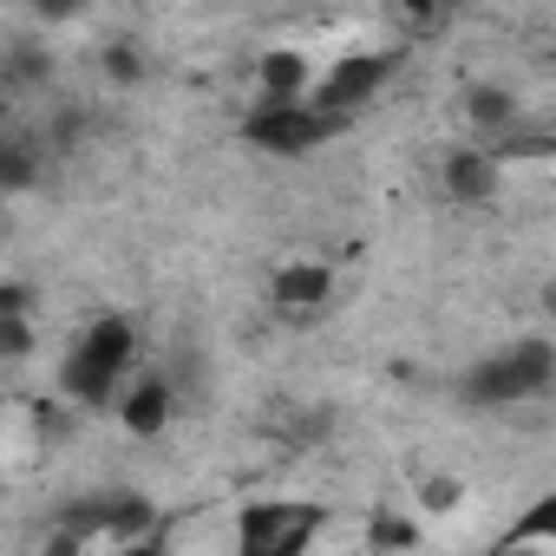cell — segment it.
<instances>
[{
    "label": "cell",
    "mask_w": 556,
    "mask_h": 556,
    "mask_svg": "<svg viewBox=\"0 0 556 556\" xmlns=\"http://www.w3.org/2000/svg\"><path fill=\"white\" fill-rule=\"evenodd\" d=\"M549 380H556V341L523 334V341L497 348L491 361H478V367L458 380V400H465V406H478V413H497V406L536 400Z\"/></svg>",
    "instance_id": "6da1fadb"
},
{
    "label": "cell",
    "mask_w": 556,
    "mask_h": 556,
    "mask_svg": "<svg viewBox=\"0 0 556 556\" xmlns=\"http://www.w3.org/2000/svg\"><path fill=\"white\" fill-rule=\"evenodd\" d=\"M341 131H348V118L341 112H321L315 99H289V105L255 99V112L242 118V138L255 151H268V157H308V151H321Z\"/></svg>",
    "instance_id": "7a4b0ae2"
},
{
    "label": "cell",
    "mask_w": 556,
    "mask_h": 556,
    "mask_svg": "<svg viewBox=\"0 0 556 556\" xmlns=\"http://www.w3.org/2000/svg\"><path fill=\"white\" fill-rule=\"evenodd\" d=\"M400 47H367V53H348V60H334V66H321V79H315V105L321 112H341V118H354L361 105H374L380 92H387V79L400 73Z\"/></svg>",
    "instance_id": "3957f363"
},
{
    "label": "cell",
    "mask_w": 556,
    "mask_h": 556,
    "mask_svg": "<svg viewBox=\"0 0 556 556\" xmlns=\"http://www.w3.org/2000/svg\"><path fill=\"white\" fill-rule=\"evenodd\" d=\"M321 530V504H242L236 549L242 556H295Z\"/></svg>",
    "instance_id": "277c9868"
},
{
    "label": "cell",
    "mask_w": 556,
    "mask_h": 556,
    "mask_svg": "<svg viewBox=\"0 0 556 556\" xmlns=\"http://www.w3.org/2000/svg\"><path fill=\"white\" fill-rule=\"evenodd\" d=\"M177 419V380L157 367V374H138L125 393H118V426L131 439H164Z\"/></svg>",
    "instance_id": "5b68a950"
},
{
    "label": "cell",
    "mask_w": 556,
    "mask_h": 556,
    "mask_svg": "<svg viewBox=\"0 0 556 556\" xmlns=\"http://www.w3.org/2000/svg\"><path fill=\"white\" fill-rule=\"evenodd\" d=\"M439 184H445L452 203H491L497 184H504V157H497L484 138H478V144H458V151H445Z\"/></svg>",
    "instance_id": "8992f818"
},
{
    "label": "cell",
    "mask_w": 556,
    "mask_h": 556,
    "mask_svg": "<svg viewBox=\"0 0 556 556\" xmlns=\"http://www.w3.org/2000/svg\"><path fill=\"white\" fill-rule=\"evenodd\" d=\"M328 295H334V268H328V262H315V255L282 262V268L268 275V302L282 308V315H295V321H302V315H315Z\"/></svg>",
    "instance_id": "52a82bcc"
},
{
    "label": "cell",
    "mask_w": 556,
    "mask_h": 556,
    "mask_svg": "<svg viewBox=\"0 0 556 556\" xmlns=\"http://www.w3.org/2000/svg\"><path fill=\"white\" fill-rule=\"evenodd\" d=\"M66 354H79V361H92V367H105V374H125V367L138 361V321L118 315V308H112V315H92Z\"/></svg>",
    "instance_id": "ba28073f"
},
{
    "label": "cell",
    "mask_w": 556,
    "mask_h": 556,
    "mask_svg": "<svg viewBox=\"0 0 556 556\" xmlns=\"http://www.w3.org/2000/svg\"><path fill=\"white\" fill-rule=\"evenodd\" d=\"M458 112H465L471 138H484V144L510 138V131H517V118H523L517 92H510V86H497V79H471V86L458 92Z\"/></svg>",
    "instance_id": "9c48e42d"
},
{
    "label": "cell",
    "mask_w": 556,
    "mask_h": 556,
    "mask_svg": "<svg viewBox=\"0 0 556 556\" xmlns=\"http://www.w3.org/2000/svg\"><path fill=\"white\" fill-rule=\"evenodd\" d=\"M315 60L302 53V47H268L262 60H255V99H268V105H289V99H308L315 92Z\"/></svg>",
    "instance_id": "30bf717a"
},
{
    "label": "cell",
    "mask_w": 556,
    "mask_h": 556,
    "mask_svg": "<svg viewBox=\"0 0 556 556\" xmlns=\"http://www.w3.org/2000/svg\"><path fill=\"white\" fill-rule=\"evenodd\" d=\"M8 86H14V92H40V86H53V53L34 47V40H21V47L8 53Z\"/></svg>",
    "instance_id": "8fae6325"
},
{
    "label": "cell",
    "mask_w": 556,
    "mask_h": 556,
    "mask_svg": "<svg viewBox=\"0 0 556 556\" xmlns=\"http://www.w3.org/2000/svg\"><path fill=\"white\" fill-rule=\"evenodd\" d=\"M99 73H105V86H118V92H131V86H144V73H151V60L131 47V40H105V53H99Z\"/></svg>",
    "instance_id": "7c38bea8"
},
{
    "label": "cell",
    "mask_w": 556,
    "mask_h": 556,
    "mask_svg": "<svg viewBox=\"0 0 556 556\" xmlns=\"http://www.w3.org/2000/svg\"><path fill=\"white\" fill-rule=\"evenodd\" d=\"M497 543H504V549H517V543H556V491H543V497H536V504L497 536Z\"/></svg>",
    "instance_id": "4fadbf2b"
},
{
    "label": "cell",
    "mask_w": 556,
    "mask_h": 556,
    "mask_svg": "<svg viewBox=\"0 0 556 556\" xmlns=\"http://www.w3.org/2000/svg\"><path fill=\"white\" fill-rule=\"evenodd\" d=\"M413 497H419V510H426V517H452V510L465 504V478H452V471H419Z\"/></svg>",
    "instance_id": "5bb4252c"
},
{
    "label": "cell",
    "mask_w": 556,
    "mask_h": 556,
    "mask_svg": "<svg viewBox=\"0 0 556 556\" xmlns=\"http://www.w3.org/2000/svg\"><path fill=\"white\" fill-rule=\"evenodd\" d=\"M34 177H40L34 138H8L0 144V190H34Z\"/></svg>",
    "instance_id": "9a60e30c"
},
{
    "label": "cell",
    "mask_w": 556,
    "mask_h": 556,
    "mask_svg": "<svg viewBox=\"0 0 556 556\" xmlns=\"http://www.w3.org/2000/svg\"><path fill=\"white\" fill-rule=\"evenodd\" d=\"M413 543H419V523H413V517L380 510V517L367 523V549H413Z\"/></svg>",
    "instance_id": "2e32d148"
},
{
    "label": "cell",
    "mask_w": 556,
    "mask_h": 556,
    "mask_svg": "<svg viewBox=\"0 0 556 556\" xmlns=\"http://www.w3.org/2000/svg\"><path fill=\"white\" fill-rule=\"evenodd\" d=\"M334 432V413L328 406H302L295 419H289V445H321Z\"/></svg>",
    "instance_id": "e0dca14e"
},
{
    "label": "cell",
    "mask_w": 556,
    "mask_h": 556,
    "mask_svg": "<svg viewBox=\"0 0 556 556\" xmlns=\"http://www.w3.org/2000/svg\"><path fill=\"white\" fill-rule=\"evenodd\" d=\"M0 354H8V361H34V321L27 315H0Z\"/></svg>",
    "instance_id": "ac0fdd59"
},
{
    "label": "cell",
    "mask_w": 556,
    "mask_h": 556,
    "mask_svg": "<svg viewBox=\"0 0 556 556\" xmlns=\"http://www.w3.org/2000/svg\"><path fill=\"white\" fill-rule=\"evenodd\" d=\"M27 14H34L40 27H73V21L86 14V0H27Z\"/></svg>",
    "instance_id": "d6986e66"
},
{
    "label": "cell",
    "mask_w": 556,
    "mask_h": 556,
    "mask_svg": "<svg viewBox=\"0 0 556 556\" xmlns=\"http://www.w3.org/2000/svg\"><path fill=\"white\" fill-rule=\"evenodd\" d=\"M400 14H406V27H413V34H426V27H439V21H445V0H400Z\"/></svg>",
    "instance_id": "ffe728a7"
},
{
    "label": "cell",
    "mask_w": 556,
    "mask_h": 556,
    "mask_svg": "<svg viewBox=\"0 0 556 556\" xmlns=\"http://www.w3.org/2000/svg\"><path fill=\"white\" fill-rule=\"evenodd\" d=\"M79 131H86V112H79V105H66V112L47 125V138H53L60 151H73V144H79Z\"/></svg>",
    "instance_id": "44dd1931"
},
{
    "label": "cell",
    "mask_w": 556,
    "mask_h": 556,
    "mask_svg": "<svg viewBox=\"0 0 556 556\" xmlns=\"http://www.w3.org/2000/svg\"><path fill=\"white\" fill-rule=\"evenodd\" d=\"M27 282H8V289H0V315H27Z\"/></svg>",
    "instance_id": "7402d4cb"
},
{
    "label": "cell",
    "mask_w": 556,
    "mask_h": 556,
    "mask_svg": "<svg viewBox=\"0 0 556 556\" xmlns=\"http://www.w3.org/2000/svg\"><path fill=\"white\" fill-rule=\"evenodd\" d=\"M543 315L556 321V282H543Z\"/></svg>",
    "instance_id": "603a6c76"
},
{
    "label": "cell",
    "mask_w": 556,
    "mask_h": 556,
    "mask_svg": "<svg viewBox=\"0 0 556 556\" xmlns=\"http://www.w3.org/2000/svg\"><path fill=\"white\" fill-rule=\"evenodd\" d=\"M452 8H465V0H445V14H452Z\"/></svg>",
    "instance_id": "cb8c5ba5"
}]
</instances>
